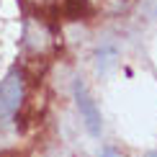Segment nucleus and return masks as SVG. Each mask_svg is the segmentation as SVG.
Returning <instances> with one entry per match:
<instances>
[{"mask_svg":"<svg viewBox=\"0 0 157 157\" xmlns=\"http://www.w3.org/2000/svg\"><path fill=\"white\" fill-rule=\"evenodd\" d=\"M21 101H23V77H21V72L13 70L10 75H5L0 80V119L10 116L21 106Z\"/></svg>","mask_w":157,"mask_h":157,"instance_id":"1","label":"nucleus"},{"mask_svg":"<svg viewBox=\"0 0 157 157\" xmlns=\"http://www.w3.org/2000/svg\"><path fill=\"white\" fill-rule=\"evenodd\" d=\"M75 101H77V108H80V113H82V119H85V126L90 129V134H101V113H98V108H95V101L90 98L88 93V88L77 80L75 82Z\"/></svg>","mask_w":157,"mask_h":157,"instance_id":"2","label":"nucleus"},{"mask_svg":"<svg viewBox=\"0 0 157 157\" xmlns=\"http://www.w3.org/2000/svg\"><path fill=\"white\" fill-rule=\"evenodd\" d=\"M85 5H88V0H64V8H67L70 16H80L85 10Z\"/></svg>","mask_w":157,"mask_h":157,"instance_id":"3","label":"nucleus"},{"mask_svg":"<svg viewBox=\"0 0 157 157\" xmlns=\"http://www.w3.org/2000/svg\"><path fill=\"white\" fill-rule=\"evenodd\" d=\"M101 157H116V152H113V149H106V152H103Z\"/></svg>","mask_w":157,"mask_h":157,"instance_id":"4","label":"nucleus"}]
</instances>
